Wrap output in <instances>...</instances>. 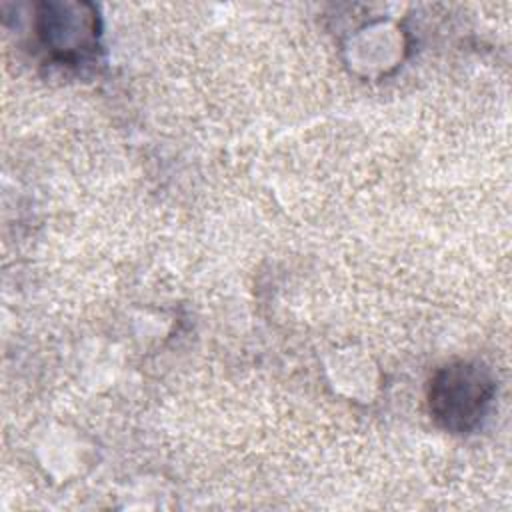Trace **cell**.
<instances>
[{
  "label": "cell",
  "mask_w": 512,
  "mask_h": 512,
  "mask_svg": "<svg viewBox=\"0 0 512 512\" xmlns=\"http://www.w3.org/2000/svg\"><path fill=\"white\" fill-rule=\"evenodd\" d=\"M496 384L478 362L456 360L442 366L428 386V410L448 432H468L480 424L494 398Z\"/></svg>",
  "instance_id": "obj_1"
},
{
  "label": "cell",
  "mask_w": 512,
  "mask_h": 512,
  "mask_svg": "<svg viewBox=\"0 0 512 512\" xmlns=\"http://www.w3.org/2000/svg\"><path fill=\"white\" fill-rule=\"evenodd\" d=\"M36 34L52 60L80 64L98 48V18L88 4L44 2L36 18Z\"/></svg>",
  "instance_id": "obj_2"
}]
</instances>
